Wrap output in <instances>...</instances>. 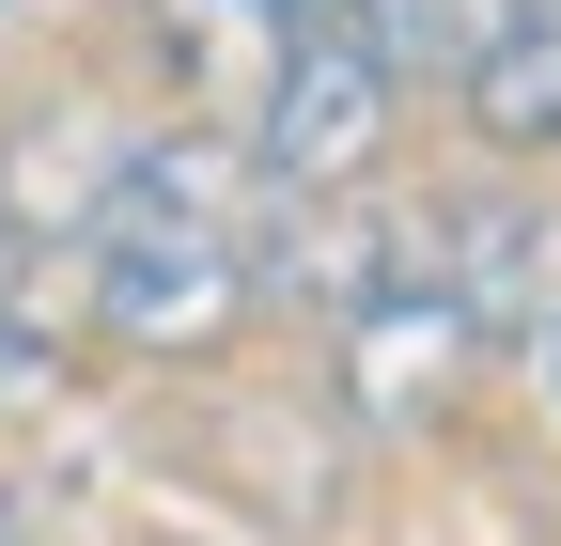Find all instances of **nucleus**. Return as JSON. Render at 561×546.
Instances as JSON below:
<instances>
[{
    "label": "nucleus",
    "mask_w": 561,
    "mask_h": 546,
    "mask_svg": "<svg viewBox=\"0 0 561 546\" xmlns=\"http://www.w3.org/2000/svg\"><path fill=\"white\" fill-rule=\"evenodd\" d=\"M453 360H468V312L437 297V265L343 297V390H359V422H421V406L453 390Z\"/></svg>",
    "instance_id": "nucleus-3"
},
{
    "label": "nucleus",
    "mask_w": 561,
    "mask_h": 546,
    "mask_svg": "<svg viewBox=\"0 0 561 546\" xmlns=\"http://www.w3.org/2000/svg\"><path fill=\"white\" fill-rule=\"evenodd\" d=\"M0 546H32V515H16V500H0Z\"/></svg>",
    "instance_id": "nucleus-10"
},
{
    "label": "nucleus",
    "mask_w": 561,
    "mask_h": 546,
    "mask_svg": "<svg viewBox=\"0 0 561 546\" xmlns=\"http://www.w3.org/2000/svg\"><path fill=\"white\" fill-rule=\"evenodd\" d=\"M530 265H546L530 203H453V219H437V297L468 312V344H483V328H515V312H530Z\"/></svg>",
    "instance_id": "nucleus-5"
},
{
    "label": "nucleus",
    "mask_w": 561,
    "mask_h": 546,
    "mask_svg": "<svg viewBox=\"0 0 561 546\" xmlns=\"http://www.w3.org/2000/svg\"><path fill=\"white\" fill-rule=\"evenodd\" d=\"M390 110H405V79L359 47V16H297L280 62H265V94H250V172H265V203H343V187L390 157Z\"/></svg>",
    "instance_id": "nucleus-2"
},
{
    "label": "nucleus",
    "mask_w": 561,
    "mask_h": 546,
    "mask_svg": "<svg viewBox=\"0 0 561 546\" xmlns=\"http://www.w3.org/2000/svg\"><path fill=\"white\" fill-rule=\"evenodd\" d=\"M32 375H47V344H32V328H0V406H16Z\"/></svg>",
    "instance_id": "nucleus-7"
},
{
    "label": "nucleus",
    "mask_w": 561,
    "mask_h": 546,
    "mask_svg": "<svg viewBox=\"0 0 561 546\" xmlns=\"http://www.w3.org/2000/svg\"><path fill=\"white\" fill-rule=\"evenodd\" d=\"M280 16H359V0H280Z\"/></svg>",
    "instance_id": "nucleus-9"
},
{
    "label": "nucleus",
    "mask_w": 561,
    "mask_h": 546,
    "mask_svg": "<svg viewBox=\"0 0 561 546\" xmlns=\"http://www.w3.org/2000/svg\"><path fill=\"white\" fill-rule=\"evenodd\" d=\"M530 344H546V406H561V297H546V312H530Z\"/></svg>",
    "instance_id": "nucleus-8"
},
{
    "label": "nucleus",
    "mask_w": 561,
    "mask_h": 546,
    "mask_svg": "<svg viewBox=\"0 0 561 546\" xmlns=\"http://www.w3.org/2000/svg\"><path fill=\"white\" fill-rule=\"evenodd\" d=\"M453 110H468L500 157H561V0H515V32L453 79Z\"/></svg>",
    "instance_id": "nucleus-4"
},
{
    "label": "nucleus",
    "mask_w": 561,
    "mask_h": 546,
    "mask_svg": "<svg viewBox=\"0 0 561 546\" xmlns=\"http://www.w3.org/2000/svg\"><path fill=\"white\" fill-rule=\"evenodd\" d=\"M94 328L125 360H219L250 328V235L219 141H125L94 203Z\"/></svg>",
    "instance_id": "nucleus-1"
},
{
    "label": "nucleus",
    "mask_w": 561,
    "mask_h": 546,
    "mask_svg": "<svg viewBox=\"0 0 561 546\" xmlns=\"http://www.w3.org/2000/svg\"><path fill=\"white\" fill-rule=\"evenodd\" d=\"M16 297H32V219L0 203V328H16Z\"/></svg>",
    "instance_id": "nucleus-6"
}]
</instances>
